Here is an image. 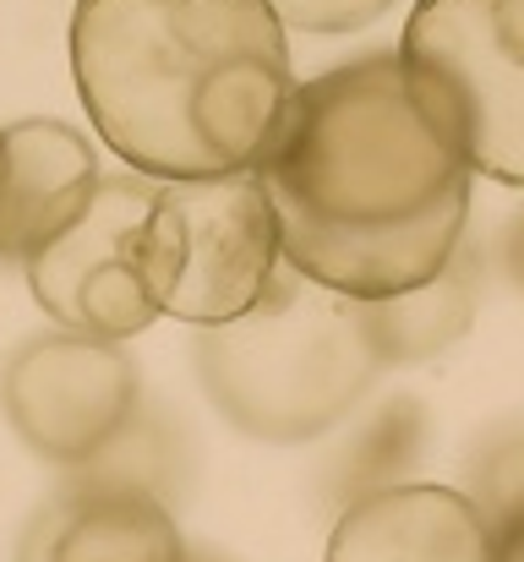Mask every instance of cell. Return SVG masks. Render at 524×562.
<instances>
[{"instance_id": "cell-1", "label": "cell", "mask_w": 524, "mask_h": 562, "mask_svg": "<svg viewBox=\"0 0 524 562\" xmlns=\"http://www.w3.org/2000/svg\"><path fill=\"white\" fill-rule=\"evenodd\" d=\"M257 176L285 268L360 306L432 284L470 235L476 176L393 49L296 82Z\"/></svg>"}, {"instance_id": "cell-2", "label": "cell", "mask_w": 524, "mask_h": 562, "mask_svg": "<svg viewBox=\"0 0 524 562\" xmlns=\"http://www.w3.org/2000/svg\"><path fill=\"white\" fill-rule=\"evenodd\" d=\"M71 77L99 143L148 181L257 170L296 93L268 0H77Z\"/></svg>"}, {"instance_id": "cell-3", "label": "cell", "mask_w": 524, "mask_h": 562, "mask_svg": "<svg viewBox=\"0 0 524 562\" xmlns=\"http://www.w3.org/2000/svg\"><path fill=\"white\" fill-rule=\"evenodd\" d=\"M191 367L213 415L268 448L339 431L382 376L360 301L306 284L290 268L252 317L202 328L191 339Z\"/></svg>"}, {"instance_id": "cell-4", "label": "cell", "mask_w": 524, "mask_h": 562, "mask_svg": "<svg viewBox=\"0 0 524 562\" xmlns=\"http://www.w3.org/2000/svg\"><path fill=\"white\" fill-rule=\"evenodd\" d=\"M137 273L154 312L191 323L197 334L252 317L285 273L263 176L154 181V202L137 229Z\"/></svg>"}, {"instance_id": "cell-5", "label": "cell", "mask_w": 524, "mask_h": 562, "mask_svg": "<svg viewBox=\"0 0 524 562\" xmlns=\"http://www.w3.org/2000/svg\"><path fill=\"white\" fill-rule=\"evenodd\" d=\"M393 55L470 176L524 187V0H415Z\"/></svg>"}, {"instance_id": "cell-6", "label": "cell", "mask_w": 524, "mask_h": 562, "mask_svg": "<svg viewBox=\"0 0 524 562\" xmlns=\"http://www.w3.org/2000/svg\"><path fill=\"white\" fill-rule=\"evenodd\" d=\"M0 415L33 459L77 475L132 431L143 415V382L121 345L55 328L5 356Z\"/></svg>"}, {"instance_id": "cell-7", "label": "cell", "mask_w": 524, "mask_h": 562, "mask_svg": "<svg viewBox=\"0 0 524 562\" xmlns=\"http://www.w3.org/2000/svg\"><path fill=\"white\" fill-rule=\"evenodd\" d=\"M148 202H154L148 176H104L88 213L60 240H49L38 257L22 262L27 290L55 328L121 345L159 323L137 273V229Z\"/></svg>"}, {"instance_id": "cell-8", "label": "cell", "mask_w": 524, "mask_h": 562, "mask_svg": "<svg viewBox=\"0 0 524 562\" xmlns=\"http://www.w3.org/2000/svg\"><path fill=\"white\" fill-rule=\"evenodd\" d=\"M99 154L66 121H11L0 132V257L27 262L60 240L99 196Z\"/></svg>"}, {"instance_id": "cell-9", "label": "cell", "mask_w": 524, "mask_h": 562, "mask_svg": "<svg viewBox=\"0 0 524 562\" xmlns=\"http://www.w3.org/2000/svg\"><path fill=\"white\" fill-rule=\"evenodd\" d=\"M323 562H492V525L459 486L388 481L339 508Z\"/></svg>"}, {"instance_id": "cell-10", "label": "cell", "mask_w": 524, "mask_h": 562, "mask_svg": "<svg viewBox=\"0 0 524 562\" xmlns=\"http://www.w3.org/2000/svg\"><path fill=\"white\" fill-rule=\"evenodd\" d=\"M16 562H191L170 503L132 481L77 475L60 486L33 530L22 536Z\"/></svg>"}, {"instance_id": "cell-11", "label": "cell", "mask_w": 524, "mask_h": 562, "mask_svg": "<svg viewBox=\"0 0 524 562\" xmlns=\"http://www.w3.org/2000/svg\"><path fill=\"white\" fill-rule=\"evenodd\" d=\"M481 273H487L481 268V246L465 235V246L454 251V262L432 284H421L410 295H393V301L360 306L366 339H371L382 372L421 367V361H437L443 350H454L470 334L476 312H481Z\"/></svg>"}, {"instance_id": "cell-12", "label": "cell", "mask_w": 524, "mask_h": 562, "mask_svg": "<svg viewBox=\"0 0 524 562\" xmlns=\"http://www.w3.org/2000/svg\"><path fill=\"white\" fill-rule=\"evenodd\" d=\"M465 497L487 514L492 530L524 508V415L487 431V442L470 453V492Z\"/></svg>"}, {"instance_id": "cell-13", "label": "cell", "mask_w": 524, "mask_h": 562, "mask_svg": "<svg viewBox=\"0 0 524 562\" xmlns=\"http://www.w3.org/2000/svg\"><path fill=\"white\" fill-rule=\"evenodd\" d=\"M268 5L285 22V33H317V38L360 33L382 11H393V0H268Z\"/></svg>"}, {"instance_id": "cell-14", "label": "cell", "mask_w": 524, "mask_h": 562, "mask_svg": "<svg viewBox=\"0 0 524 562\" xmlns=\"http://www.w3.org/2000/svg\"><path fill=\"white\" fill-rule=\"evenodd\" d=\"M492 562H524V508L492 530Z\"/></svg>"}, {"instance_id": "cell-15", "label": "cell", "mask_w": 524, "mask_h": 562, "mask_svg": "<svg viewBox=\"0 0 524 562\" xmlns=\"http://www.w3.org/2000/svg\"><path fill=\"white\" fill-rule=\"evenodd\" d=\"M503 268H509V279L524 290V207L509 218V229H503Z\"/></svg>"}, {"instance_id": "cell-16", "label": "cell", "mask_w": 524, "mask_h": 562, "mask_svg": "<svg viewBox=\"0 0 524 562\" xmlns=\"http://www.w3.org/2000/svg\"><path fill=\"white\" fill-rule=\"evenodd\" d=\"M0 132H5V126H0Z\"/></svg>"}]
</instances>
